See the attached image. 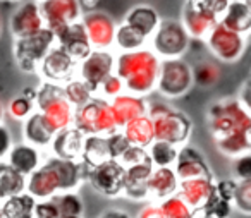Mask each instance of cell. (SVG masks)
Listing matches in <instances>:
<instances>
[{"label": "cell", "mask_w": 251, "mask_h": 218, "mask_svg": "<svg viewBox=\"0 0 251 218\" xmlns=\"http://www.w3.org/2000/svg\"><path fill=\"white\" fill-rule=\"evenodd\" d=\"M33 112H35V103L26 100L21 95L12 98V100L9 101L7 108H5V114H9L12 119H16V121H23V122H25Z\"/></svg>", "instance_id": "39"}, {"label": "cell", "mask_w": 251, "mask_h": 218, "mask_svg": "<svg viewBox=\"0 0 251 218\" xmlns=\"http://www.w3.org/2000/svg\"><path fill=\"white\" fill-rule=\"evenodd\" d=\"M55 43V35L47 28L40 29L33 35L23 36V38H14L12 52H14V59L19 71L28 74H36L40 62Z\"/></svg>", "instance_id": "7"}, {"label": "cell", "mask_w": 251, "mask_h": 218, "mask_svg": "<svg viewBox=\"0 0 251 218\" xmlns=\"http://www.w3.org/2000/svg\"><path fill=\"white\" fill-rule=\"evenodd\" d=\"M35 110L45 115V119L57 132L73 125L74 108L66 100L62 86L59 84L42 81V84L36 88Z\"/></svg>", "instance_id": "6"}, {"label": "cell", "mask_w": 251, "mask_h": 218, "mask_svg": "<svg viewBox=\"0 0 251 218\" xmlns=\"http://www.w3.org/2000/svg\"><path fill=\"white\" fill-rule=\"evenodd\" d=\"M50 201L55 204L60 218H79L84 215V201L76 191L55 194L50 197Z\"/></svg>", "instance_id": "31"}, {"label": "cell", "mask_w": 251, "mask_h": 218, "mask_svg": "<svg viewBox=\"0 0 251 218\" xmlns=\"http://www.w3.org/2000/svg\"><path fill=\"white\" fill-rule=\"evenodd\" d=\"M9 26L14 38H23L45 28L38 9V0H23L21 5L11 16Z\"/></svg>", "instance_id": "18"}, {"label": "cell", "mask_w": 251, "mask_h": 218, "mask_svg": "<svg viewBox=\"0 0 251 218\" xmlns=\"http://www.w3.org/2000/svg\"><path fill=\"white\" fill-rule=\"evenodd\" d=\"M57 134L55 129L50 125V122L45 119V115L35 110L25 122H23V136L25 143L35 146V148H45L50 146L53 136Z\"/></svg>", "instance_id": "26"}, {"label": "cell", "mask_w": 251, "mask_h": 218, "mask_svg": "<svg viewBox=\"0 0 251 218\" xmlns=\"http://www.w3.org/2000/svg\"><path fill=\"white\" fill-rule=\"evenodd\" d=\"M136 218H164V215H162V210H160V206H158V203L148 201V203H145V206H141V210L138 211Z\"/></svg>", "instance_id": "46"}, {"label": "cell", "mask_w": 251, "mask_h": 218, "mask_svg": "<svg viewBox=\"0 0 251 218\" xmlns=\"http://www.w3.org/2000/svg\"><path fill=\"white\" fill-rule=\"evenodd\" d=\"M33 218H60L55 204L50 199L36 201L35 210H33Z\"/></svg>", "instance_id": "44"}, {"label": "cell", "mask_w": 251, "mask_h": 218, "mask_svg": "<svg viewBox=\"0 0 251 218\" xmlns=\"http://www.w3.org/2000/svg\"><path fill=\"white\" fill-rule=\"evenodd\" d=\"M126 26H129L133 31H136L138 35H141L143 38L150 40L151 35L157 31L158 24H160V16H158L157 9L151 7L148 4H140L134 5L124 18Z\"/></svg>", "instance_id": "25"}, {"label": "cell", "mask_w": 251, "mask_h": 218, "mask_svg": "<svg viewBox=\"0 0 251 218\" xmlns=\"http://www.w3.org/2000/svg\"><path fill=\"white\" fill-rule=\"evenodd\" d=\"M73 127L84 136H110L119 131L110 101L101 97H93L84 105L74 108Z\"/></svg>", "instance_id": "5"}, {"label": "cell", "mask_w": 251, "mask_h": 218, "mask_svg": "<svg viewBox=\"0 0 251 218\" xmlns=\"http://www.w3.org/2000/svg\"><path fill=\"white\" fill-rule=\"evenodd\" d=\"M62 90H64V97H66V100L69 101V105L73 108L81 107V105H84L86 101H90L93 98V93H91L90 88L81 79H76V77L64 84Z\"/></svg>", "instance_id": "35"}, {"label": "cell", "mask_w": 251, "mask_h": 218, "mask_svg": "<svg viewBox=\"0 0 251 218\" xmlns=\"http://www.w3.org/2000/svg\"><path fill=\"white\" fill-rule=\"evenodd\" d=\"M36 199L28 193H21L18 196H11L2 201L0 218H33Z\"/></svg>", "instance_id": "29"}, {"label": "cell", "mask_w": 251, "mask_h": 218, "mask_svg": "<svg viewBox=\"0 0 251 218\" xmlns=\"http://www.w3.org/2000/svg\"><path fill=\"white\" fill-rule=\"evenodd\" d=\"M215 194L213 180L208 179H193V180H181L177 186L176 196L181 197L193 211L200 217L203 208L208 204V201Z\"/></svg>", "instance_id": "20"}, {"label": "cell", "mask_w": 251, "mask_h": 218, "mask_svg": "<svg viewBox=\"0 0 251 218\" xmlns=\"http://www.w3.org/2000/svg\"><path fill=\"white\" fill-rule=\"evenodd\" d=\"M126 180H124V194L127 199L133 201H145L148 203V194H147V180L150 177L153 165L151 160L143 163H136V165L126 167Z\"/></svg>", "instance_id": "22"}, {"label": "cell", "mask_w": 251, "mask_h": 218, "mask_svg": "<svg viewBox=\"0 0 251 218\" xmlns=\"http://www.w3.org/2000/svg\"><path fill=\"white\" fill-rule=\"evenodd\" d=\"M193 84V73L191 66L184 59H172V60H160L157 77V91L167 100L184 97Z\"/></svg>", "instance_id": "9"}, {"label": "cell", "mask_w": 251, "mask_h": 218, "mask_svg": "<svg viewBox=\"0 0 251 218\" xmlns=\"http://www.w3.org/2000/svg\"><path fill=\"white\" fill-rule=\"evenodd\" d=\"M4 119H5V107L0 103V124H4Z\"/></svg>", "instance_id": "51"}, {"label": "cell", "mask_w": 251, "mask_h": 218, "mask_svg": "<svg viewBox=\"0 0 251 218\" xmlns=\"http://www.w3.org/2000/svg\"><path fill=\"white\" fill-rule=\"evenodd\" d=\"M115 55L110 50H91V53L77 64V79H81L91 90L93 97L98 93L100 84L114 73Z\"/></svg>", "instance_id": "13"}, {"label": "cell", "mask_w": 251, "mask_h": 218, "mask_svg": "<svg viewBox=\"0 0 251 218\" xmlns=\"http://www.w3.org/2000/svg\"><path fill=\"white\" fill-rule=\"evenodd\" d=\"M147 151H148V155H150L153 169H165V167H174L179 148L171 145V143L157 141V139H155V141L148 146Z\"/></svg>", "instance_id": "33"}, {"label": "cell", "mask_w": 251, "mask_h": 218, "mask_svg": "<svg viewBox=\"0 0 251 218\" xmlns=\"http://www.w3.org/2000/svg\"><path fill=\"white\" fill-rule=\"evenodd\" d=\"M174 172L177 180H193V179H213V172L210 165L206 163V158L198 151V148H193L189 145H184L179 148L177 158L174 163Z\"/></svg>", "instance_id": "15"}, {"label": "cell", "mask_w": 251, "mask_h": 218, "mask_svg": "<svg viewBox=\"0 0 251 218\" xmlns=\"http://www.w3.org/2000/svg\"><path fill=\"white\" fill-rule=\"evenodd\" d=\"M14 141H12V134L5 124H0V162L7 156L9 149L12 148Z\"/></svg>", "instance_id": "45"}, {"label": "cell", "mask_w": 251, "mask_h": 218, "mask_svg": "<svg viewBox=\"0 0 251 218\" xmlns=\"http://www.w3.org/2000/svg\"><path fill=\"white\" fill-rule=\"evenodd\" d=\"M206 124L222 155L236 158L250 153L251 115L236 98H226L210 105L206 110Z\"/></svg>", "instance_id": "1"}, {"label": "cell", "mask_w": 251, "mask_h": 218, "mask_svg": "<svg viewBox=\"0 0 251 218\" xmlns=\"http://www.w3.org/2000/svg\"><path fill=\"white\" fill-rule=\"evenodd\" d=\"M38 9L43 24L55 35V40L67 26L83 18L77 0H38Z\"/></svg>", "instance_id": "11"}, {"label": "cell", "mask_w": 251, "mask_h": 218, "mask_svg": "<svg viewBox=\"0 0 251 218\" xmlns=\"http://www.w3.org/2000/svg\"><path fill=\"white\" fill-rule=\"evenodd\" d=\"M0 208H2V199H0Z\"/></svg>", "instance_id": "54"}, {"label": "cell", "mask_w": 251, "mask_h": 218, "mask_svg": "<svg viewBox=\"0 0 251 218\" xmlns=\"http://www.w3.org/2000/svg\"><path fill=\"white\" fill-rule=\"evenodd\" d=\"M0 2H23V0H0Z\"/></svg>", "instance_id": "52"}, {"label": "cell", "mask_w": 251, "mask_h": 218, "mask_svg": "<svg viewBox=\"0 0 251 218\" xmlns=\"http://www.w3.org/2000/svg\"><path fill=\"white\" fill-rule=\"evenodd\" d=\"M83 182L81 162H67L50 156L31 175L26 177V193L36 201H43L55 194L76 191Z\"/></svg>", "instance_id": "2"}, {"label": "cell", "mask_w": 251, "mask_h": 218, "mask_svg": "<svg viewBox=\"0 0 251 218\" xmlns=\"http://www.w3.org/2000/svg\"><path fill=\"white\" fill-rule=\"evenodd\" d=\"M98 93L101 95V98H105V100L110 101V100H114L115 97H119V95L124 93V84H122V81L119 79L114 73H112L110 76H108L107 79L100 84Z\"/></svg>", "instance_id": "40"}, {"label": "cell", "mask_w": 251, "mask_h": 218, "mask_svg": "<svg viewBox=\"0 0 251 218\" xmlns=\"http://www.w3.org/2000/svg\"><path fill=\"white\" fill-rule=\"evenodd\" d=\"M76 69H77V66L73 62V59L55 43V45L49 50V53L43 57V60L40 62L36 73H40L43 81H49V83L64 86V84L69 83L71 79H74Z\"/></svg>", "instance_id": "14"}, {"label": "cell", "mask_w": 251, "mask_h": 218, "mask_svg": "<svg viewBox=\"0 0 251 218\" xmlns=\"http://www.w3.org/2000/svg\"><path fill=\"white\" fill-rule=\"evenodd\" d=\"M83 167L84 182L91 186L95 193L105 197H119L122 196L126 180V170L117 160H107L97 167Z\"/></svg>", "instance_id": "10"}, {"label": "cell", "mask_w": 251, "mask_h": 218, "mask_svg": "<svg viewBox=\"0 0 251 218\" xmlns=\"http://www.w3.org/2000/svg\"><path fill=\"white\" fill-rule=\"evenodd\" d=\"M110 107L119 129H122L126 124H129L134 119L147 115L148 110V103L145 98L134 97V95L129 93H122L119 97H115L114 100H110Z\"/></svg>", "instance_id": "23"}, {"label": "cell", "mask_w": 251, "mask_h": 218, "mask_svg": "<svg viewBox=\"0 0 251 218\" xmlns=\"http://www.w3.org/2000/svg\"><path fill=\"white\" fill-rule=\"evenodd\" d=\"M148 40L143 38L141 35H138L136 31L126 26L124 23L115 24V33H114V45L117 47L121 52H136V50L145 48Z\"/></svg>", "instance_id": "32"}, {"label": "cell", "mask_w": 251, "mask_h": 218, "mask_svg": "<svg viewBox=\"0 0 251 218\" xmlns=\"http://www.w3.org/2000/svg\"><path fill=\"white\" fill-rule=\"evenodd\" d=\"M195 2L198 7H201L203 11L210 12V14L217 16V18H222V14L226 12L227 5H229L230 0H191Z\"/></svg>", "instance_id": "43"}, {"label": "cell", "mask_w": 251, "mask_h": 218, "mask_svg": "<svg viewBox=\"0 0 251 218\" xmlns=\"http://www.w3.org/2000/svg\"><path fill=\"white\" fill-rule=\"evenodd\" d=\"M206 47L215 59L220 62L232 64L243 57L248 47V36H241L234 31H229L222 24H217L205 38Z\"/></svg>", "instance_id": "12"}, {"label": "cell", "mask_w": 251, "mask_h": 218, "mask_svg": "<svg viewBox=\"0 0 251 218\" xmlns=\"http://www.w3.org/2000/svg\"><path fill=\"white\" fill-rule=\"evenodd\" d=\"M158 206H160L164 218H198V215L176 194L167 197V199L160 201Z\"/></svg>", "instance_id": "36"}, {"label": "cell", "mask_w": 251, "mask_h": 218, "mask_svg": "<svg viewBox=\"0 0 251 218\" xmlns=\"http://www.w3.org/2000/svg\"><path fill=\"white\" fill-rule=\"evenodd\" d=\"M81 23L86 31V38L93 50H108L114 45L115 23L108 14L101 11L83 14Z\"/></svg>", "instance_id": "16"}, {"label": "cell", "mask_w": 251, "mask_h": 218, "mask_svg": "<svg viewBox=\"0 0 251 218\" xmlns=\"http://www.w3.org/2000/svg\"><path fill=\"white\" fill-rule=\"evenodd\" d=\"M21 97H25L26 100L33 101L35 103V98H36V88H25V90L21 91Z\"/></svg>", "instance_id": "50"}, {"label": "cell", "mask_w": 251, "mask_h": 218, "mask_svg": "<svg viewBox=\"0 0 251 218\" xmlns=\"http://www.w3.org/2000/svg\"><path fill=\"white\" fill-rule=\"evenodd\" d=\"M0 35H2V19H0Z\"/></svg>", "instance_id": "53"}, {"label": "cell", "mask_w": 251, "mask_h": 218, "mask_svg": "<svg viewBox=\"0 0 251 218\" xmlns=\"http://www.w3.org/2000/svg\"><path fill=\"white\" fill-rule=\"evenodd\" d=\"M160 59L151 50L122 52L115 55L114 74L122 81L124 91L134 97H148L157 88Z\"/></svg>", "instance_id": "3"}, {"label": "cell", "mask_w": 251, "mask_h": 218, "mask_svg": "<svg viewBox=\"0 0 251 218\" xmlns=\"http://www.w3.org/2000/svg\"><path fill=\"white\" fill-rule=\"evenodd\" d=\"M193 73V84L200 88H212L219 83L220 79V71L219 64L212 62V60H200L198 64L191 66Z\"/></svg>", "instance_id": "34"}, {"label": "cell", "mask_w": 251, "mask_h": 218, "mask_svg": "<svg viewBox=\"0 0 251 218\" xmlns=\"http://www.w3.org/2000/svg\"><path fill=\"white\" fill-rule=\"evenodd\" d=\"M219 24L241 36H248L251 29V4L244 0H230Z\"/></svg>", "instance_id": "27"}, {"label": "cell", "mask_w": 251, "mask_h": 218, "mask_svg": "<svg viewBox=\"0 0 251 218\" xmlns=\"http://www.w3.org/2000/svg\"><path fill=\"white\" fill-rule=\"evenodd\" d=\"M244 2H250V4H251V0H244Z\"/></svg>", "instance_id": "55"}, {"label": "cell", "mask_w": 251, "mask_h": 218, "mask_svg": "<svg viewBox=\"0 0 251 218\" xmlns=\"http://www.w3.org/2000/svg\"><path fill=\"white\" fill-rule=\"evenodd\" d=\"M179 180L172 167L165 169H153L147 180V194L148 201L151 203H160L167 197L174 196L177 193Z\"/></svg>", "instance_id": "21"}, {"label": "cell", "mask_w": 251, "mask_h": 218, "mask_svg": "<svg viewBox=\"0 0 251 218\" xmlns=\"http://www.w3.org/2000/svg\"><path fill=\"white\" fill-rule=\"evenodd\" d=\"M121 132L124 134L127 145L134 146V148L148 149V146L155 141L153 125H151V121L147 115L138 117V119H134V121H131L129 124H126Z\"/></svg>", "instance_id": "28"}, {"label": "cell", "mask_w": 251, "mask_h": 218, "mask_svg": "<svg viewBox=\"0 0 251 218\" xmlns=\"http://www.w3.org/2000/svg\"><path fill=\"white\" fill-rule=\"evenodd\" d=\"M232 208H236L244 217L251 215V179L237 180L236 194L232 199Z\"/></svg>", "instance_id": "37"}, {"label": "cell", "mask_w": 251, "mask_h": 218, "mask_svg": "<svg viewBox=\"0 0 251 218\" xmlns=\"http://www.w3.org/2000/svg\"><path fill=\"white\" fill-rule=\"evenodd\" d=\"M86 136L79 132L76 127H66L53 136L50 148H52V156L67 162H81L83 158V149Z\"/></svg>", "instance_id": "19"}, {"label": "cell", "mask_w": 251, "mask_h": 218, "mask_svg": "<svg viewBox=\"0 0 251 218\" xmlns=\"http://www.w3.org/2000/svg\"><path fill=\"white\" fill-rule=\"evenodd\" d=\"M236 100L239 101V103L243 105L248 112H250V81H246V83L243 84V88H241V91H239V95H237Z\"/></svg>", "instance_id": "48"}, {"label": "cell", "mask_w": 251, "mask_h": 218, "mask_svg": "<svg viewBox=\"0 0 251 218\" xmlns=\"http://www.w3.org/2000/svg\"><path fill=\"white\" fill-rule=\"evenodd\" d=\"M232 210H234L232 204L227 203V201H224V199H220L217 194H213V197L208 201V204L203 208V211L200 213V217L201 218H230Z\"/></svg>", "instance_id": "38"}, {"label": "cell", "mask_w": 251, "mask_h": 218, "mask_svg": "<svg viewBox=\"0 0 251 218\" xmlns=\"http://www.w3.org/2000/svg\"><path fill=\"white\" fill-rule=\"evenodd\" d=\"M98 218H131V215L121 208H110V210H105L101 215H98Z\"/></svg>", "instance_id": "49"}, {"label": "cell", "mask_w": 251, "mask_h": 218, "mask_svg": "<svg viewBox=\"0 0 251 218\" xmlns=\"http://www.w3.org/2000/svg\"><path fill=\"white\" fill-rule=\"evenodd\" d=\"M150 40L153 53L162 60L182 59L191 43L186 29L176 19H160V24Z\"/></svg>", "instance_id": "8"}, {"label": "cell", "mask_w": 251, "mask_h": 218, "mask_svg": "<svg viewBox=\"0 0 251 218\" xmlns=\"http://www.w3.org/2000/svg\"><path fill=\"white\" fill-rule=\"evenodd\" d=\"M219 21L220 19L217 16L203 11L201 7H198L191 0H186L181 9V21L179 23L186 29L189 38L205 40L206 35L219 24Z\"/></svg>", "instance_id": "17"}, {"label": "cell", "mask_w": 251, "mask_h": 218, "mask_svg": "<svg viewBox=\"0 0 251 218\" xmlns=\"http://www.w3.org/2000/svg\"><path fill=\"white\" fill-rule=\"evenodd\" d=\"M230 169H232V179H236V180L251 179V155L246 153V155L232 158Z\"/></svg>", "instance_id": "41"}, {"label": "cell", "mask_w": 251, "mask_h": 218, "mask_svg": "<svg viewBox=\"0 0 251 218\" xmlns=\"http://www.w3.org/2000/svg\"><path fill=\"white\" fill-rule=\"evenodd\" d=\"M79 218H84V217H79Z\"/></svg>", "instance_id": "56"}, {"label": "cell", "mask_w": 251, "mask_h": 218, "mask_svg": "<svg viewBox=\"0 0 251 218\" xmlns=\"http://www.w3.org/2000/svg\"><path fill=\"white\" fill-rule=\"evenodd\" d=\"M147 117L153 125V138L157 141H165L171 145L181 146L188 145L193 131V122L182 110L164 101L148 105Z\"/></svg>", "instance_id": "4"}, {"label": "cell", "mask_w": 251, "mask_h": 218, "mask_svg": "<svg viewBox=\"0 0 251 218\" xmlns=\"http://www.w3.org/2000/svg\"><path fill=\"white\" fill-rule=\"evenodd\" d=\"M7 165H11L23 177H29L42 165V153L28 143H14L7 153Z\"/></svg>", "instance_id": "24"}, {"label": "cell", "mask_w": 251, "mask_h": 218, "mask_svg": "<svg viewBox=\"0 0 251 218\" xmlns=\"http://www.w3.org/2000/svg\"><path fill=\"white\" fill-rule=\"evenodd\" d=\"M26 193V177L18 173L11 165L0 162V199Z\"/></svg>", "instance_id": "30"}, {"label": "cell", "mask_w": 251, "mask_h": 218, "mask_svg": "<svg viewBox=\"0 0 251 218\" xmlns=\"http://www.w3.org/2000/svg\"><path fill=\"white\" fill-rule=\"evenodd\" d=\"M213 187H215V194L220 199L227 201V203L232 204L234 194H236V187H237V180L232 177H227V179H220V180H213Z\"/></svg>", "instance_id": "42"}, {"label": "cell", "mask_w": 251, "mask_h": 218, "mask_svg": "<svg viewBox=\"0 0 251 218\" xmlns=\"http://www.w3.org/2000/svg\"><path fill=\"white\" fill-rule=\"evenodd\" d=\"M77 4H79L81 12L88 14V12H95L100 9L101 0H77Z\"/></svg>", "instance_id": "47"}]
</instances>
